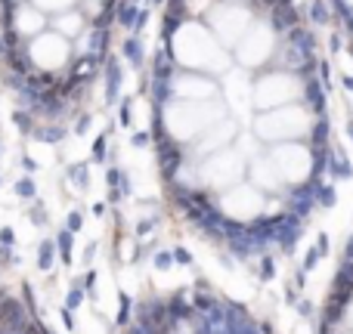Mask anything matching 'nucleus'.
I'll use <instances>...</instances> for the list:
<instances>
[{"instance_id":"1","label":"nucleus","mask_w":353,"mask_h":334,"mask_svg":"<svg viewBox=\"0 0 353 334\" xmlns=\"http://www.w3.org/2000/svg\"><path fill=\"white\" fill-rule=\"evenodd\" d=\"M127 334H270V328L254 322L242 303L195 285L140 303Z\"/></svg>"},{"instance_id":"2","label":"nucleus","mask_w":353,"mask_h":334,"mask_svg":"<svg viewBox=\"0 0 353 334\" xmlns=\"http://www.w3.org/2000/svg\"><path fill=\"white\" fill-rule=\"evenodd\" d=\"M316 118L319 115H313L310 108L285 105V108H276V112L254 115L251 133L257 136L260 146H266V152L273 146H282V143H307L310 146V133H313Z\"/></svg>"},{"instance_id":"3","label":"nucleus","mask_w":353,"mask_h":334,"mask_svg":"<svg viewBox=\"0 0 353 334\" xmlns=\"http://www.w3.org/2000/svg\"><path fill=\"white\" fill-rule=\"evenodd\" d=\"M319 334H353V235L347 238L344 257L329 288V297L322 303Z\"/></svg>"},{"instance_id":"4","label":"nucleus","mask_w":353,"mask_h":334,"mask_svg":"<svg viewBox=\"0 0 353 334\" xmlns=\"http://www.w3.org/2000/svg\"><path fill=\"white\" fill-rule=\"evenodd\" d=\"M22 297H13L0 288V334H50L47 325H40L37 319V306H35V294L28 285H22Z\"/></svg>"},{"instance_id":"5","label":"nucleus","mask_w":353,"mask_h":334,"mask_svg":"<svg viewBox=\"0 0 353 334\" xmlns=\"http://www.w3.org/2000/svg\"><path fill=\"white\" fill-rule=\"evenodd\" d=\"M298 93H304V87H300L298 74L270 71V74H264V78L254 84V90H251V105H254L257 115L276 112V108H282V102L294 99Z\"/></svg>"},{"instance_id":"6","label":"nucleus","mask_w":353,"mask_h":334,"mask_svg":"<svg viewBox=\"0 0 353 334\" xmlns=\"http://www.w3.org/2000/svg\"><path fill=\"white\" fill-rule=\"evenodd\" d=\"M276 50V31L270 22H257L242 34V44L235 50L239 56V65L242 68H254V65H264L266 59L273 56Z\"/></svg>"},{"instance_id":"7","label":"nucleus","mask_w":353,"mask_h":334,"mask_svg":"<svg viewBox=\"0 0 353 334\" xmlns=\"http://www.w3.org/2000/svg\"><path fill=\"white\" fill-rule=\"evenodd\" d=\"M152 74H155V81H171L174 74H176V62H174V56L167 53V50H161V53L155 56V62H152Z\"/></svg>"},{"instance_id":"8","label":"nucleus","mask_w":353,"mask_h":334,"mask_svg":"<svg viewBox=\"0 0 353 334\" xmlns=\"http://www.w3.org/2000/svg\"><path fill=\"white\" fill-rule=\"evenodd\" d=\"M10 65H13V74H22V78H28L31 71H35V65H31V56H28V50H25L22 44L16 47V50H10Z\"/></svg>"},{"instance_id":"9","label":"nucleus","mask_w":353,"mask_h":334,"mask_svg":"<svg viewBox=\"0 0 353 334\" xmlns=\"http://www.w3.org/2000/svg\"><path fill=\"white\" fill-rule=\"evenodd\" d=\"M118 87H121V68L115 59H106V99L115 102L118 99Z\"/></svg>"},{"instance_id":"10","label":"nucleus","mask_w":353,"mask_h":334,"mask_svg":"<svg viewBox=\"0 0 353 334\" xmlns=\"http://www.w3.org/2000/svg\"><path fill=\"white\" fill-rule=\"evenodd\" d=\"M31 136L40 139V143H62V139H65V130H62V127H56V124H50V127L35 130Z\"/></svg>"},{"instance_id":"11","label":"nucleus","mask_w":353,"mask_h":334,"mask_svg":"<svg viewBox=\"0 0 353 334\" xmlns=\"http://www.w3.org/2000/svg\"><path fill=\"white\" fill-rule=\"evenodd\" d=\"M121 50H124V56L130 59L133 68H140V65H142V47H140V40H137V37H127Z\"/></svg>"},{"instance_id":"12","label":"nucleus","mask_w":353,"mask_h":334,"mask_svg":"<svg viewBox=\"0 0 353 334\" xmlns=\"http://www.w3.org/2000/svg\"><path fill=\"white\" fill-rule=\"evenodd\" d=\"M137 16H140V6L137 3H121V10H118V22H121L124 28H133V25H137Z\"/></svg>"},{"instance_id":"13","label":"nucleus","mask_w":353,"mask_h":334,"mask_svg":"<svg viewBox=\"0 0 353 334\" xmlns=\"http://www.w3.org/2000/svg\"><path fill=\"white\" fill-rule=\"evenodd\" d=\"M13 124L22 133H35V121H31V112H13Z\"/></svg>"},{"instance_id":"14","label":"nucleus","mask_w":353,"mask_h":334,"mask_svg":"<svg viewBox=\"0 0 353 334\" xmlns=\"http://www.w3.org/2000/svg\"><path fill=\"white\" fill-rule=\"evenodd\" d=\"M310 16H313V22H329V19H332V13L325 10V3H319V0L310 6Z\"/></svg>"},{"instance_id":"15","label":"nucleus","mask_w":353,"mask_h":334,"mask_svg":"<svg viewBox=\"0 0 353 334\" xmlns=\"http://www.w3.org/2000/svg\"><path fill=\"white\" fill-rule=\"evenodd\" d=\"M16 192H19L22 198H31V195H35V183H31L28 177H25V180H19V186H16Z\"/></svg>"},{"instance_id":"16","label":"nucleus","mask_w":353,"mask_h":334,"mask_svg":"<svg viewBox=\"0 0 353 334\" xmlns=\"http://www.w3.org/2000/svg\"><path fill=\"white\" fill-rule=\"evenodd\" d=\"M69 177H74V180H78L81 186H84V183H87V167H84V164H74V167H69Z\"/></svg>"},{"instance_id":"17","label":"nucleus","mask_w":353,"mask_h":334,"mask_svg":"<svg viewBox=\"0 0 353 334\" xmlns=\"http://www.w3.org/2000/svg\"><path fill=\"white\" fill-rule=\"evenodd\" d=\"M50 263H53V245H50V241H47V245H40V266H44V269H47Z\"/></svg>"},{"instance_id":"18","label":"nucleus","mask_w":353,"mask_h":334,"mask_svg":"<svg viewBox=\"0 0 353 334\" xmlns=\"http://www.w3.org/2000/svg\"><path fill=\"white\" fill-rule=\"evenodd\" d=\"M103 155H106V136H99L93 143V158H96V161H103Z\"/></svg>"},{"instance_id":"19","label":"nucleus","mask_w":353,"mask_h":334,"mask_svg":"<svg viewBox=\"0 0 353 334\" xmlns=\"http://www.w3.org/2000/svg\"><path fill=\"white\" fill-rule=\"evenodd\" d=\"M121 124H130V99H121Z\"/></svg>"},{"instance_id":"20","label":"nucleus","mask_w":353,"mask_h":334,"mask_svg":"<svg viewBox=\"0 0 353 334\" xmlns=\"http://www.w3.org/2000/svg\"><path fill=\"white\" fill-rule=\"evenodd\" d=\"M87 127H90V115H81V118H78V124H74V130H78V133H84Z\"/></svg>"},{"instance_id":"21","label":"nucleus","mask_w":353,"mask_h":334,"mask_svg":"<svg viewBox=\"0 0 353 334\" xmlns=\"http://www.w3.org/2000/svg\"><path fill=\"white\" fill-rule=\"evenodd\" d=\"M149 139H152V136H149L146 130H142V133H133V146H146Z\"/></svg>"},{"instance_id":"22","label":"nucleus","mask_w":353,"mask_h":334,"mask_svg":"<svg viewBox=\"0 0 353 334\" xmlns=\"http://www.w3.org/2000/svg\"><path fill=\"white\" fill-rule=\"evenodd\" d=\"M10 56V47H6V40H3V34H0V59H6Z\"/></svg>"},{"instance_id":"23","label":"nucleus","mask_w":353,"mask_h":334,"mask_svg":"<svg viewBox=\"0 0 353 334\" xmlns=\"http://www.w3.org/2000/svg\"><path fill=\"white\" fill-rule=\"evenodd\" d=\"M69 226H71V229H78V226H81V217H78V214H71V217H69Z\"/></svg>"},{"instance_id":"24","label":"nucleus","mask_w":353,"mask_h":334,"mask_svg":"<svg viewBox=\"0 0 353 334\" xmlns=\"http://www.w3.org/2000/svg\"><path fill=\"white\" fill-rule=\"evenodd\" d=\"M0 241H13V232L10 229H0Z\"/></svg>"},{"instance_id":"25","label":"nucleus","mask_w":353,"mask_h":334,"mask_svg":"<svg viewBox=\"0 0 353 334\" xmlns=\"http://www.w3.org/2000/svg\"><path fill=\"white\" fill-rule=\"evenodd\" d=\"M338 6L341 10H353V0H338Z\"/></svg>"},{"instance_id":"26","label":"nucleus","mask_w":353,"mask_h":334,"mask_svg":"<svg viewBox=\"0 0 353 334\" xmlns=\"http://www.w3.org/2000/svg\"><path fill=\"white\" fill-rule=\"evenodd\" d=\"M347 136H350V139H353V121H350V124H347Z\"/></svg>"}]
</instances>
